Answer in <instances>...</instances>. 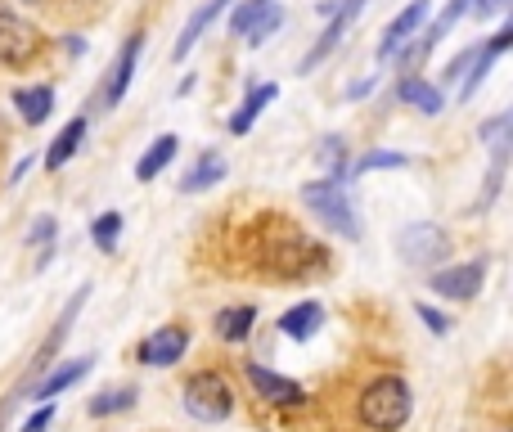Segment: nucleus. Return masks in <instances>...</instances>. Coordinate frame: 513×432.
I'll use <instances>...</instances> for the list:
<instances>
[{"mask_svg":"<svg viewBox=\"0 0 513 432\" xmlns=\"http://www.w3.org/2000/svg\"><path fill=\"white\" fill-rule=\"evenodd\" d=\"M360 423L369 432H401L414 414V392L401 374H378L374 383L360 392V405H356Z\"/></svg>","mask_w":513,"mask_h":432,"instance_id":"nucleus-1","label":"nucleus"},{"mask_svg":"<svg viewBox=\"0 0 513 432\" xmlns=\"http://www.w3.org/2000/svg\"><path fill=\"white\" fill-rule=\"evenodd\" d=\"M302 203L329 225L338 239H360V221H356V207L347 198V176H324L302 185Z\"/></svg>","mask_w":513,"mask_h":432,"instance_id":"nucleus-2","label":"nucleus"},{"mask_svg":"<svg viewBox=\"0 0 513 432\" xmlns=\"http://www.w3.org/2000/svg\"><path fill=\"white\" fill-rule=\"evenodd\" d=\"M180 405H185V414H194L203 423H221L234 410V387L221 369H198L180 387Z\"/></svg>","mask_w":513,"mask_h":432,"instance_id":"nucleus-3","label":"nucleus"},{"mask_svg":"<svg viewBox=\"0 0 513 432\" xmlns=\"http://www.w3.org/2000/svg\"><path fill=\"white\" fill-rule=\"evenodd\" d=\"M36 54H41V32H36L18 9H9L5 0H0V63L27 68Z\"/></svg>","mask_w":513,"mask_h":432,"instance_id":"nucleus-4","label":"nucleus"},{"mask_svg":"<svg viewBox=\"0 0 513 432\" xmlns=\"http://www.w3.org/2000/svg\"><path fill=\"white\" fill-rule=\"evenodd\" d=\"M396 248H401V257L410 261V266H432V261L446 257L450 239L441 225L432 221H419V225H405L401 234H396Z\"/></svg>","mask_w":513,"mask_h":432,"instance_id":"nucleus-5","label":"nucleus"},{"mask_svg":"<svg viewBox=\"0 0 513 432\" xmlns=\"http://www.w3.org/2000/svg\"><path fill=\"white\" fill-rule=\"evenodd\" d=\"M243 374H248L252 392H257L261 401H270V405H302L306 401V387L302 383H293V378H284V374H275V369L257 365V360H243Z\"/></svg>","mask_w":513,"mask_h":432,"instance_id":"nucleus-6","label":"nucleus"},{"mask_svg":"<svg viewBox=\"0 0 513 432\" xmlns=\"http://www.w3.org/2000/svg\"><path fill=\"white\" fill-rule=\"evenodd\" d=\"M189 351V329L185 324H162V329H153L149 338H144V347H140V360L144 365H176L180 356Z\"/></svg>","mask_w":513,"mask_h":432,"instance_id":"nucleus-7","label":"nucleus"},{"mask_svg":"<svg viewBox=\"0 0 513 432\" xmlns=\"http://www.w3.org/2000/svg\"><path fill=\"white\" fill-rule=\"evenodd\" d=\"M486 279V266L482 261H468V266H446L432 275V288H437L441 297H450V302H468V297L482 288Z\"/></svg>","mask_w":513,"mask_h":432,"instance_id":"nucleus-8","label":"nucleus"},{"mask_svg":"<svg viewBox=\"0 0 513 432\" xmlns=\"http://www.w3.org/2000/svg\"><path fill=\"white\" fill-rule=\"evenodd\" d=\"M428 0H410V5L401 9V14L392 18V23H387V32H383V41H378V59H392L396 50H401L405 41H410L414 32H419L423 27V18H428Z\"/></svg>","mask_w":513,"mask_h":432,"instance_id":"nucleus-9","label":"nucleus"},{"mask_svg":"<svg viewBox=\"0 0 513 432\" xmlns=\"http://www.w3.org/2000/svg\"><path fill=\"white\" fill-rule=\"evenodd\" d=\"M360 5H365V0H342V5H338V14H333V23L324 27V36H320V41L311 45V54H306V59H302V68H297V72H311V68H315V63H320V59H329V50H333V45L342 41V32H347V27L356 23Z\"/></svg>","mask_w":513,"mask_h":432,"instance_id":"nucleus-10","label":"nucleus"},{"mask_svg":"<svg viewBox=\"0 0 513 432\" xmlns=\"http://www.w3.org/2000/svg\"><path fill=\"white\" fill-rule=\"evenodd\" d=\"M140 45H144V36L135 32L131 41H126V50H122V59L113 63V72H108V86H104V95H99V104L104 108H117L122 104V95H126V86H131V72H135V59H140Z\"/></svg>","mask_w":513,"mask_h":432,"instance_id":"nucleus-11","label":"nucleus"},{"mask_svg":"<svg viewBox=\"0 0 513 432\" xmlns=\"http://www.w3.org/2000/svg\"><path fill=\"white\" fill-rule=\"evenodd\" d=\"M320 324H324V306L320 302H297L293 311H284L279 333H284V338H293V342H306V338H315V333H320Z\"/></svg>","mask_w":513,"mask_h":432,"instance_id":"nucleus-12","label":"nucleus"},{"mask_svg":"<svg viewBox=\"0 0 513 432\" xmlns=\"http://www.w3.org/2000/svg\"><path fill=\"white\" fill-rule=\"evenodd\" d=\"M216 180H225V158L216 149H207V153H198V162L185 171L180 194H203V189H212Z\"/></svg>","mask_w":513,"mask_h":432,"instance_id":"nucleus-13","label":"nucleus"},{"mask_svg":"<svg viewBox=\"0 0 513 432\" xmlns=\"http://www.w3.org/2000/svg\"><path fill=\"white\" fill-rule=\"evenodd\" d=\"M230 5H234V0H207V5H198V14L189 18V23H185V32H180V36H176V45H171V59H185V54L194 50V41H198V36L207 32V23H212V18L221 14V9H230Z\"/></svg>","mask_w":513,"mask_h":432,"instance_id":"nucleus-14","label":"nucleus"},{"mask_svg":"<svg viewBox=\"0 0 513 432\" xmlns=\"http://www.w3.org/2000/svg\"><path fill=\"white\" fill-rule=\"evenodd\" d=\"M14 108L23 113L27 126H41L54 113V90L50 86H18L14 90Z\"/></svg>","mask_w":513,"mask_h":432,"instance_id":"nucleus-15","label":"nucleus"},{"mask_svg":"<svg viewBox=\"0 0 513 432\" xmlns=\"http://www.w3.org/2000/svg\"><path fill=\"white\" fill-rule=\"evenodd\" d=\"M90 365H95V360H90V356L68 360V365H59V369H54V374H45L41 383L32 387V396H36V401H50V396H59L63 387H72V383H77V378H86V374H90Z\"/></svg>","mask_w":513,"mask_h":432,"instance_id":"nucleus-16","label":"nucleus"},{"mask_svg":"<svg viewBox=\"0 0 513 432\" xmlns=\"http://www.w3.org/2000/svg\"><path fill=\"white\" fill-rule=\"evenodd\" d=\"M81 140H86V117H72V122L63 126L59 135H54L50 149H45V167H50V171L68 167V158L81 149Z\"/></svg>","mask_w":513,"mask_h":432,"instance_id":"nucleus-17","label":"nucleus"},{"mask_svg":"<svg viewBox=\"0 0 513 432\" xmlns=\"http://www.w3.org/2000/svg\"><path fill=\"white\" fill-rule=\"evenodd\" d=\"M275 95H279L275 81H261V86H252V90H248V99L239 104V113L230 117V131H234V135H248V131H252V122L261 117V108H266Z\"/></svg>","mask_w":513,"mask_h":432,"instance_id":"nucleus-18","label":"nucleus"},{"mask_svg":"<svg viewBox=\"0 0 513 432\" xmlns=\"http://www.w3.org/2000/svg\"><path fill=\"white\" fill-rule=\"evenodd\" d=\"M401 99L410 108H419L423 117H437L441 108H446V95H441L437 86H428L423 77H401Z\"/></svg>","mask_w":513,"mask_h":432,"instance_id":"nucleus-19","label":"nucleus"},{"mask_svg":"<svg viewBox=\"0 0 513 432\" xmlns=\"http://www.w3.org/2000/svg\"><path fill=\"white\" fill-rule=\"evenodd\" d=\"M252 324H257V306H225V311L216 315V338L243 342L252 333Z\"/></svg>","mask_w":513,"mask_h":432,"instance_id":"nucleus-20","label":"nucleus"},{"mask_svg":"<svg viewBox=\"0 0 513 432\" xmlns=\"http://www.w3.org/2000/svg\"><path fill=\"white\" fill-rule=\"evenodd\" d=\"M176 149H180L176 135H158V140L144 149V158L135 162V180H153L158 171H167V162L176 158Z\"/></svg>","mask_w":513,"mask_h":432,"instance_id":"nucleus-21","label":"nucleus"},{"mask_svg":"<svg viewBox=\"0 0 513 432\" xmlns=\"http://www.w3.org/2000/svg\"><path fill=\"white\" fill-rule=\"evenodd\" d=\"M509 131H513V113H500V117H491V122L477 126V135H482V144L495 153V162H504V149H509Z\"/></svg>","mask_w":513,"mask_h":432,"instance_id":"nucleus-22","label":"nucleus"},{"mask_svg":"<svg viewBox=\"0 0 513 432\" xmlns=\"http://www.w3.org/2000/svg\"><path fill=\"white\" fill-rule=\"evenodd\" d=\"M279 23H284V9H279V0H266V9L252 18L243 36H248V45H261V41H270V36L279 32Z\"/></svg>","mask_w":513,"mask_h":432,"instance_id":"nucleus-23","label":"nucleus"},{"mask_svg":"<svg viewBox=\"0 0 513 432\" xmlns=\"http://www.w3.org/2000/svg\"><path fill=\"white\" fill-rule=\"evenodd\" d=\"M135 405V392L131 387H108V392H99L95 401H90V414H95V419H108V414H117V410H131Z\"/></svg>","mask_w":513,"mask_h":432,"instance_id":"nucleus-24","label":"nucleus"},{"mask_svg":"<svg viewBox=\"0 0 513 432\" xmlns=\"http://www.w3.org/2000/svg\"><path fill=\"white\" fill-rule=\"evenodd\" d=\"M117 234H122V212H104L95 225H90V239H95L99 252H113L117 248Z\"/></svg>","mask_w":513,"mask_h":432,"instance_id":"nucleus-25","label":"nucleus"},{"mask_svg":"<svg viewBox=\"0 0 513 432\" xmlns=\"http://www.w3.org/2000/svg\"><path fill=\"white\" fill-rule=\"evenodd\" d=\"M405 153H392V149H374V153H365V158L356 162V176L360 171H387V167H405Z\"/></svg>","mask_w":513,"mask_h":432,"instance_id":"nucleus-26","label":"nucleus"},{"mask_svg":"<svg viewBox=\"0 0 513 432\" xmlns=\"http://www.w3.org/2000/svg\"><path fill=\"white\" fill-rule=\"evenodd\" d=\"M261 9H266V0H243V5L234 9V18H230V36H243V32H248V23L261 14Z\"/></svg>","mask_w":513,"mask_h":432,"instance_id":"nucleus-27","label":"nucleus"},{"mask_svg":"<svg viewBox=\"0 0 513 432\" xmlns=\"http://www.w3.org/2000/svg\"><path fill=\"white\" fill-rule=\"evenodd\" d=\"M414 315H419V320L428 324L432 333H446V329H450V320H446V315H441L437 306H428V302H419V306H414Z\"/></svg>","mask_w":513,"mask_h":432,"instance_id":"nucleus-28","label":"nucleus"},{"mask_svg":"<svg viewBox=\"0 0 513 432\" xmlns=\"http://www.w3.org/2000/svg\"><path fill=\"white\" fill-rule=\"evenodd\" d=\"M477 54H482V50H477V45H473V50H464V54H459L455 63H450L446 72H441V77H446V81H459V77H464L468 68H473V59H477Z\"/></svg>","mask_w":513,"mask_h":432,"instance_id":"nucleus-29","label":"nucleus"},{"mask_svg":"<svg viewBox=\"0 0 513 432\" xmlns=\"http://www.w3.org/2000/svg\"><path fill=\"white\" fill-rule=\"evenodd\" d=\"M50 423H54V405H50V401H41V410H36L32 419L23 423V432H45Z\"/></svg>","mask_w":513,"mask_h":432,"instance_id":"nucleus-30","label":"nucleus"},{"mask_svg":"<svg viewBox=\"0 0 513 432\" xmlns=\"http://www.w3.org/2000/svg\"><path fill=\"white\" fill-rule=\"evenodd\" d=\"M509 45H513V23H504V27H500V32H495V36H491V45H486V50H491V54H495V59H500V54H504V50H509Z\"/></svg>","mask_w":513,"mask_h":432,"instance_id":"nucleus-31","label":"nucleus"},{"mask_svg":"<svg viewBox=\"0 0 513 432\" xmlns=\"http://www.w3.org/2000/svg\"><path fill=\"white\" fill-rule=\"evenodd\" d=\"M468 9H473L477 18H491V14H504V9H509V0H473Z\"/></svg>","mask_w":513,"mask_h":432,"instance_id":"nucleus-32","label":"nucleus"},{"mask_svg":"<svg viewBox=\"0 0 513 432\" xmlns=\"http://www.w3.org/2000/svg\"><path fill=\"white\" fill-rule=\"evenodd\" d=\"M378 86V77H369V81H356V86H351V99H360V95H369V90Z\"/></svg>","mask_w":513,"mask_h":432,"instance_id":"nucleus-33","label":"nucleus"},{"mask_svg":"<svg viewBox=\"0 0 513 432\" xmlns=\"http://www.w3.org/2000/svg\"><path fill=\"white\" fill-rule=\"evenodd\" d=\"M32 5H36V0H32Z\"/></svg>","mask_w":513,"mask_h":432,"instance_id":"nucleus-34","label":"nucleus"}]
</instances>
